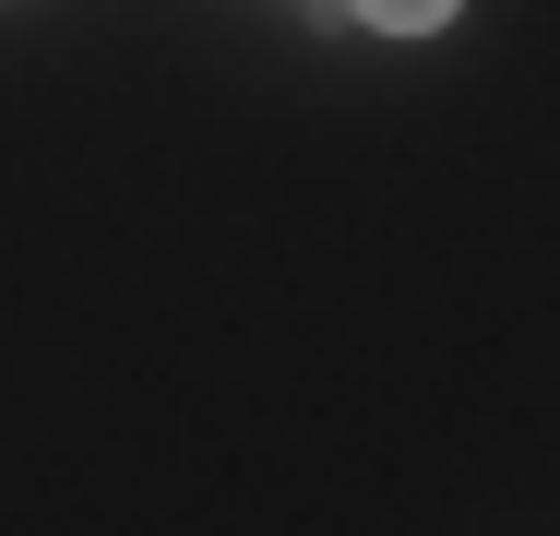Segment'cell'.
<instances>
[{
  "label": "cell",
  "instance_id": "cell-1",
  "mask_svg": "<svg viewBox=\"0 0 560 536\" xmlns=\"http://www.w3.org/2000/svg\"><path fill=\"white\" fill-rule=\"evenodd\" d=\"M358 12H370V24H382V36H430V24H442L453 0H358Z\"/></svg>",
  "mask_w": 560,
  "mask_h": 536
}]
</instances>
